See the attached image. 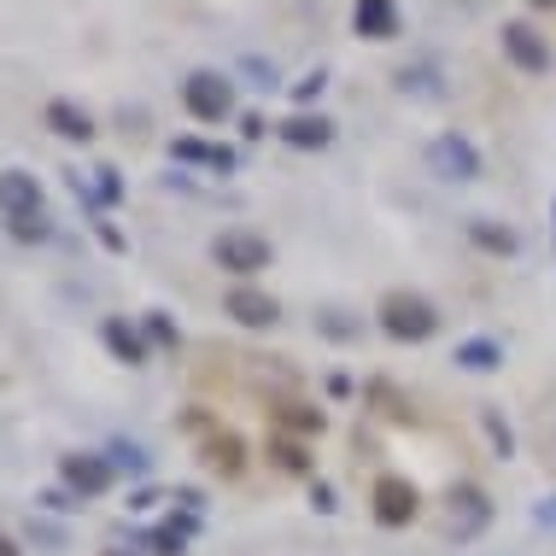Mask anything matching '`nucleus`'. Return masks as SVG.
I'll return each instance as SVG.
<instances>
[{
  "mask_svg": "<svg viewBox=\"0 0 556 556\" xmlns=\"http://www.w3.org/2000/svg\"><path fill=\"white\" fill-rule=\"evenodd\" d=\"M94 193H100V205H124V176H117V164H94Z\"/></svg>",
  "mask_w": 556,
  "mask_h": 556,
  "instance_id": "27",
  "label": "nucleus"
},
{
  "mask_svg": "<svg viewBox=\"0 0 556 556\" xmlns=\"http://www.w3.org/2000/svg\"><path fill=\"white\" fill-rule=\"evenodd\" d=\"M463 509V521H451V533L457 539H469V533H480L486 528V492L480 486H451V516Z\"/></svg>",
  "mask_w": 556,
  "mask_h": 556,
  "instance_id": "17",
  "label": "nucleus"
},
{
  "mask_svg": "<svg viewBox=\"0 0 556 556\" xmlns=\"http://www.w3.org/2000/svg\"><path fill=\"white\" fill-rule=\"evenodd\" d=\"M141 334H147V345H164V352H176V345H182V328L164 317V311H147V317H141Z\"/></svg>",
  "mask_w": 556,
  "mask_h": 556,
  "instance_id": "23",
  "label": "nucleus"
},
{
  "mask_svg": "<svg viewBox=\"0 0 556 556\" xmlns=\"http://www.w3.org/2000/svg\"><path fill=\"white\" fill-rule=\"evenodd\" d=\"M369 399H375V404H387V410H381V416H387V422H399V428H410V422H416V404H410V399H404V393H399V387H387V381H375V387H369Z\"/></svg>",
  "mask_w": 556,
  "mask_h": 556,
  "instance_id": "21",
  "label": "nucleus"
},
{
  "mask_svg": "<svg viewBox=\"0 0 556 556\" xmlns=\"http://www.w3.org/2000/svg\"><path fill=\"white\" fill-rule=\"evenodd\" d=\"M170 159H182V164H205V159H212V147L193 141V135H176V141H170Z\"/></svg>",
  "mask_w": 556,
  "mask_h": 556,
  "instance_id": "28",
  "label": "nucleus"
},
{
  "mask_svg": "<svg viewBox=\"0 0 556 556\" xmlns=\"http://www.w3.org/2000/svg\"><path fill=\"white\" fill-rule=\"evenodd\" d=\"M276 135L293 147V153H323L328 141H334V124H328L323 112H293V117H281Z\"/></svg>",
  "mask_w": 556,
  "mask_h": 556,
  "instance_id": "9",
  "label": "nucleus"
},
{
  "mask_svg": "<svg viewBox=\"0 0 556 556\" xmlns=\"http://www.w3.org/2000/svg\"><path fill=\"white\" fill-rule=\"evenodd\" d=\"M223 311H229V317H235L240 328H276V323H281L276 293L252 288V281H240V288H229V299H223Z\"/></svg>",
  "mask_w": 556,
  "mask_h": 556,
  "instance_id": "8",
  "label": "nucleus"
},
{
  "mask_svg": "<svg viewBox=\"0 0 556 556\" xmlns=\"http://www.w3.org/2000/svg\"><path fill=\"white\" fill-rule=\"evenodd\" d=\"M369 509H375L381 528H410V521L422 516V492H416V480H404V475H381L369 486Z\"/></svg>",
  "mask_w": 556,
  "mask_h": 556,
  "instance_id": "4",
  "label": "nucleus"
},
{
  "mask_svg": "<svg viewBox=\"0 0 556 556\" xmlns=\"http://www.w3.org/2000/svg\"><path fill=\"white\" fill-rule=\"evenodd\" d=\"M0 212L7 217H36L41 212V182L29 170H0Z\"/></svg>",
  "mask_w": 556,
  "mask_h": 556,
  "instance_id": "14",
  "label": "nucleus"
},
{
  "mask_svg": "<svg viewBox=\"0 0 556 556\" xmlns=\"http://www.w3.org/2000/svg\"><path fill=\"white\" fill-rule=\"evenodd\" d=\"M7 235L18 240V247H41V240H53V217L36 212V217H7Z\"/></svg>",
  "mask_w": 556,
  "mask_h": 556,
  "instance_id": "22",
  "label": "nucleus"
},
{
  "mask_svg": "<svg viewBox=\"0 0 556 556\" xmlns=\"http://www.w3.org/2000/svg\"><path fill=\"white\" fill-rule=\"evenodd\" d=\"M469 240H475L480 252H492V258H509V252L521 247L516 229H509V223H498V217H475V223H469Z\"/></svg>",
  "mask_w": 556,
  "mask_h": 556,
  "instance_id": "18",
  "label": "nucleus"
},
{
  "mask_svg": "<svg viewBox=\"0 0 556 556\" xmlns=\"http://www.w3.org/2000/svg\"><path fill=\"white\" fill-rule=\"evenodd\" d=\"M147 556H188V539L182 533H170V528H153V533H141L135 539Z\"/></svg>",
  "mask_w": 556,
  "mask_h": 556,
  "instance_id": "25",
  "label": "nucleus"
},
{
  "mask_svg": "<svg viewBox=\"0 0 556 556\" xmlns=\"http://www.w3.org/2000/svg\"><path fill=\"white\" fill-rule=\"evenodd\" d=\"M100 556H141V551H124V545H106V551H100Z\"/></svg>",
  "mask_w": 556,
  "mask_h": 556,
  "instance_id": "41",
  "label": "nucleus"
},
{
  "mask_svg": "<svg viewBox=\"0 0 556 556\" xmlns=\"http://www.w3.org/2000/svg\"><path fill=\"white\" fill-rule=\"evenodd\" d=\"M29 539H36V545H53V551H65V528H53L48 516H29Z\"/></svg>",
  "mask_w": 556,
  "mask_h": 556,
  "instance_id": "29",
  "label": "nucleus"
},
{
  "mask_svg": "<svg viewBox=\"0 0 556 556\" xmlns=\"http://www.w3.org/2000/svg\"><path fill=\"white\" fill-rule=\"evenodd\" d=\"M311 509H317V516H334V486H328V480H311Z\"/></svg>",
  "mask_w": 556,
  "mask_h": 556,
  "instance_id": "34",
  "label": "nucleus"
},
{
  "mask_svg": "<svg viewBox=\"0 0 556 556\" xmlns=\"http://www.w3.org/2000/svg\"><path fill=\"white\" fill-rule=\"evenodd\" d=\"M182 106L193 124H223V117H235V83L223 71H188Z\"/></svg>",
  "mask_w": 556,
  "mask_h": 556,
  "instance_id": "2",
  "label": "nucleus"
},
{
  "mask_svg": "<svg viewBox=\"0 0 556 556\" xmlns=\"http://www.w3.org/2000/svg\"><path fill=\"white\" fill-rule=\"evenodd\" d=\"M323 88H328V77H323V71H305V77L293 83V100H299V106H311V100H317Z\"/></svg>",
  "mask_w": 556,
  "mask_h": 556,
  "instance_id": "30",
  "label": "nucleus"
},
{
  "mask_svg": "<svg viewBox=\"0 0 556 556\" xmlns=\"http://www.w3.org/2000/svg\"><path fill=\"white\" fill-rule=\"evenodd\" d=\"M94 235H100V247H106V252H129V240H124V229H117V223L94 217Z\"/></svg>",
  "mask_w": 556,
  "mask_h": 556,
  "instance_id": "32",
  "label": "nucleus"
},
{
  "mask_svg": "<svg viewBox=\"0 0 556 556\" xmlns=\"http://www.w3.org/2000/svg\"><path fill=\"white\" fill-rule=\"evenodd\" d=\"M100 345H106L117 364H129V369L147 364V334L129 317H106V323H100Z\"/></svg>",
  "mask_w": 556,
  "mask_h": 556,
  "instance_id": "13",
  "label": "nucleus"
},
{
  "mask_svg": "<svg viewBox=\"0 0 556 556\" xmlns=\"http://www.w3.org/2000/svg\"><path fill=\"white\" fill-rule=\"evenodd\" d=\"M269 422H276V433H293V440H317L328 428V416L305 399H281V404H269Z\"/></svg>",
  "mask_w": 556,
  "mask_h": 556,
  "instance_id": "12",
  "label": "nucleus"
},
{
  "mask_svg": "<svg viewBox=\"0 0 556 556\" xmlns=\"http://www.w3.org/2000/svg\"><path fill=\"white\" fill-rule=\"evenodd\" d=\"M317 334L334 340V345H352V340H364V317H352V311L328 305V311H317Z\"/></svg>",
  "mask_w": 556,
  "mask_h": 556,
  "instance_id": "20",
  "label": "nucleus"
},
{
  "mask_svg": "<svg viewBox=\"0 0 556 556\" xmlns=\"http://www.w3.org/2000/svg\"><path fill=\"white\" fill-rule=\"evenodd\" d=\"M0 556H24V551H18V539H12V533H0Z\"/></svg>",
  "mask_w": 556,
  "mask_h": 556,
  "instance_id": "40",
  "label": "nucleus"
},
{
  "mask_svg": "<svg viewBox=\"0 0 556 556\" xmlns=\"http://www.w3.org/2000/svg\"><path fill=\"white\" fill-rule=\"evenodd\" d=\"M106 457H112V469H129V475H147V469H153V457H147L135 440H112Z\"/></svg>",
  "mask_w": 556,
  "mask_h": 556,
  "instance_id": "24",
  "label": "nucleus"
},
{
  "mask_svg": "<svg viewBox=\"0 0 556 556\" xmlns=\"http://www.w3.org/2000/svg\"><path fill=\"white\" fill-rule=\"evenodd\" d=\"M269 124H264V117L258 112H240V135H247V141H258V135H264Z\"/></svg>",
  "mask_w": 556,
  "mask_h": 556,
  "instance_id": "37",
  "label": "nucleus"
},
{
  "mask_svg": "<svg viewBox=\"0 0 556 556\" xmlns=\"http://www.w3.org/2000/svg\"><path fill=\"white\" fill-rule=\"evenodd\" d=\"M428 170L440 176V182H475V176H480V153H475V141H463L457 129L433 135V141H428Z\"/></svg>",
  "mask_w": 556,
  "mask_h": 556,
  "instance_id": "7",
  "label": "nucleus"
},
{
  "mask_svg": "<svg viewBox=\"0 0 556 556\" xmlns=\"http://www.w3.org/2000/svg\"><path fill=\"white\" fill-rule=\"evenodd\" d=\"M200 463L212 475H223V480H235L240 469H247V440H240L235 428H217L212 440H200Z\"/></svg>",
  "mask_w": 556,
  "mask_h": 556,
  "instance_id": "10",
  "label": "nucleus"
},
{
  "mask_svg": "<svg viewBox=\"0 0 556 556\" xmlns=\"http://www.w3.org/2000/svg\"><path fill=\"white\" fill-rule=\"evenodd\" d=\"M498 48H504V59L521 71V77H545V71H551V41L539 36L528 18H509L498 29Z\"/></svg>",
  "mask_w": 556,
  "mask_h": 556,
  "instance_id": "5",
  "label": "nucleus"
},
{
  "mask_svg": "<svg viewBox=\"0 0 556 556\" xmlns=\"http://www.w3.org/2000/svg\"><path fill=\"white\" fill-rule=\"evenodd\" d=\"M457 364H463V369H475V375H492V369H504V345H498V340H486V334H475V340H463V345H457Z\"/></svg>",
  "mask_w": 556,
  "mask_h": 556,
  "instance_id": "19",
  "label": "nucleus"
},
{
  "mask_svg": "<svg viewBox=\"0 0 556 556\" xmlns=\"http://www.w3.org/2000/svg\"><path fill=\"white\" fill-rule=\"evenodd\" d=\"M59 480H65L77 498H100V492H112L117 469H112L106 451H65V457H59Z\"/></svg>",
  "mask_w": 556,
  "mask_h": 556,
  "instance_id": "6",
  "label": "nucleus"
},
{
  "mask_svg": "<svg viewBox=\"0 0 556 556\" xmlns=\"http://www.w3.org/2000/svg\"><path fill=\"white\" fill-rule=\"evenodd\" d=\"M170 533H182V539H193L200 533V509H170V521H164Z\"/></svg>",
  "mask_w": 556,
  "mask_h": 556,
  "instance_id": "33",
  "label": "nucleus"
},
{
  "mask_svg": "<svg viewBox=\"0 0 556 556\" xmlns=\"http://www.w3.org/2000/svg\"><path fill=\"white\" fill-rule=\"evenodd\" d=\"M240 71H247V77H258V88H276V65H264L258 53H247V59H240Z\"/></svg>",
  "mask_w": 556,
  "mask_h": 556,
  "instance_id": "35",
  "label": "nucleus"
},
{
  "mask_svg": "<svg viewBox=\"0 0 556 556\" xmlns=\"http://www.w3.org/2000/svg\"><path fill=\"white\" fill-rule=\"evenodd\" d=\"M375 323H381V334L399 340V345H422V340L440 334V311L410 288H393V293L375 299Z\"/></svg>",
  "mask_w": 556,
  "mask_h": 556,
  "instance_id": "1",
  "label": "nucleus"
},
{
  "mask_svg": "<svg viewBox=\"0 0 556 556\" xmlns=\"http://www.w3.org/2000/svg\"><path fill=\"white\" fill-rule=\"evenodd\" d=\"M205 170H217V176H235V170H240V159L229 153V147H212V159H205Z\"/></svg>",
  "mask_w": 556,
  "mask_h": 556,
  "instance_id": "36",
  "label": "nucleus"
},
{
  "mask_svg": "<svg viewBox=\"0 0 556 556\" xmlns=\"http://www.w3.org/2000/svg\"><path fill=\"white\" fill-rule=\"evenodd\" d=\"M480 428H486V440H492V451H498V457H509V451H516V440H509V422L498 416V404H480Z\"/></svg>",
  "mask_w": 556,
  "mask_h": 556,
  "instance_id": "26",
  "label": "nucleus"
},
{
  "mask_svg": "<svg viewBox=\"0 0 556 556\" xmlns=\"http://www.w3.org/2000/svg\"><path fill=\"white\" fill-rule=\"evenodd\" d=\"M212 258H217V269H229V276H240V281H252L258 269H269V240L264 235H252V229H223L217 240H212Z\"/></svg>",
  "mask_w": 556,
  "mask_h": 556,
  "instance_id": "3",
  "label": "nucleus"
},
{
  "mask_svg": "<svg viewBox=\"0 0 556 556\" xmlns=\"http://www.w3.org/2000/svg\"><path fill=\"white\" fill-rule=\"evenodd\" d=\"M352 29L364 41H393L404 29V12L393 7V0H357V7H352Z\"/></svg>",
  "mask_w": 556,
  "mask_h": 556,
  "instance_id": "11",
  "label": "nucleus"
},
{
  "mask_svg": "<svg viewBox=\"0 0 556 556\" xmlns=\"http://www.w3.org/2000/svg\"><path fill=\"white\" fill-rule=\"evenodd\" d=\"M269 463H276L281 475H305L317 480V457H311L305 440H293V433H269Z\"/></svg>",
  "mask_w": 556,
  "mask_h": 556,
  "instance_id": "16",
  "label": "nucleus"
},
{
  "mask_svg": "<svg viewBox=\"0 0 556 556\" xmlns=\"http://www.w3.org/2000/svg\"><path fill=\"white\" fill-rule=\"evenodd\" d=\"M153 504H159V492H153V486H141V492L129 498V509H153Z\"/></svg>",
  "mask_w": 556,
  "mask_h": 556,
  "instance_id": "39",
  "label": "nucleus"
},
{
  "mask_svg": "<svg viewBox=\"0 0 556 556\" xmlns=\"http://www.w3.org/2000/svg\"><path fill=\"white\" fill-rule=\"evenodd\" d=\"M41 124H48L59 141H94V117H88L77 100H48V112H41Z\"/></svg>",
  "mask_w": 556,
  "mask_h": 556,
  "instance_id": "15",
  "label": "nucleus"
},
{
  "mask_svg": "<svg viewBox=\"0 0 556 556\" xmlns=\"http://www.w3.org/2000/svg\"><path fill=\"white\" fill-rule=\"evenodd\" d=\"M36 504H41V509H59V516H71V509H77V492H71V486H53V492H41Z\"/></svg>",
  "mask_w": 556,
  "mask_h": 556,
  "instance_id": "31",
  "label": "nucleus"
},
{
  "mask_svg": "<svg viewBox=\"0 0 556 556\" xmlns=\"http://www.w3.org/2000/svg\"><path fill=\"white\" fill-rule=\"evenodd\" d=\"M176 504H182V509H205V492L200 486H176Z\"/></svg>",
  "mask_w": 556,
  "mask_h": 556,
  "instance_id": "38",
  "label": "nucleus"
}]
</instances>
